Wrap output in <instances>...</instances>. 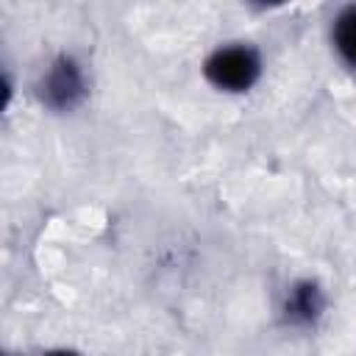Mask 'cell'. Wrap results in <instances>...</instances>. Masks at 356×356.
<instances>
[{
    "mask_svg": "<svg viewBox=\"0 0 356 356\" xmlns=\"http://www.w3.org/2000/svg\"><path fill=\"white\" fill-rule=\"evenodd\" d=\"M203 75L222 92H248L261 75V56L253 44H225L206 58Z\"/></svg>",
    "mask_w": 356,
    "mask_h": 356,
    "instance_id": "cell-1",
    "label": "cell"
},
{
    "mask_svg": "<svg viewBox=\"0 0 356 356\" xmlns=\"http://www.w3.org/2000/svg\"><path fill=\"white\" fill-rule=\"evenodd\" d=\"M39 97L44 106H50L56 111L75 108L86 97V78H83L81 64L67 53L56 56L39 81Z\"/></svg>",
    "mask_w": 356,
    "mask_h": 356,
    "instance_id": "cell-2",
    "label": "cell"
},
{
    "mask_svg": "<svg viewBox=\"0 0 356 356\" xmlns=\"http://www.w3.org/2000/svg\"><path fill=\"white\" fill-rule=\"evenodd\" d=\"M323 292L314 281H298L292 284V289L286 292L284 300V317L295 325H312L320 314H323Z\"/></svg>",
    "mask_w": 356,
    "mask_h": 356,
    "instance_id": "cell-3",
    "label": "cell"
},
{
    "mask_svg": "<svg viewBox=\"0 0 356 356\" xmlns=\"http://www.w3.org/2000/svg\"><path fill=\"white\" fill-rule=\"evenodd\" d=\"M331 39H334V47L342 56V61L356 70V3L345 6L337 14L334 28H331Z\"/></svg>",
    "mask_w": 356,
    "mask_h": 356,
    "instance_id": "cell-4",
    "label": "cell"
},
{
    "mask_svg": "<svg viewBox=\"0 0 356 356\" xmlns=\"http://www.w3.org/2000/svg\"><path fill=\"white\" fill-rule=\"evenodd\" d=\"M47 356H81V353H75V350H64V348H61V350H50Z\"/></svg>",
    "mask_w": 356,
    "mask_h": 356,
    "instance_id": "cell-5",
    "label": "cell"
}]
</instances>
